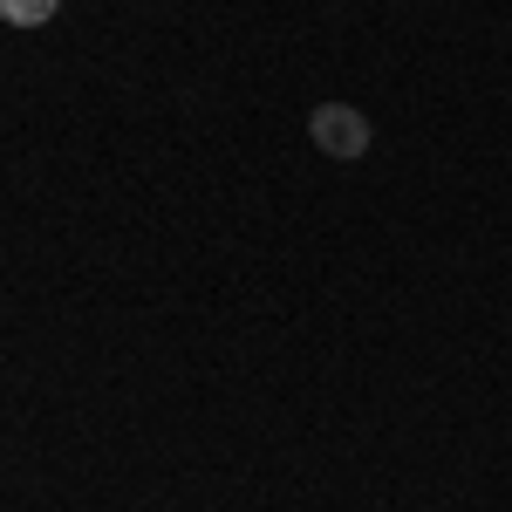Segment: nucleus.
I'll return each instance as SVG.
<instances>
[{
	"label": "nucleus",
	"instance_id": "1",
	"mask_svg": "<svg viewBox=\"0 0 512 512\" xmlns=\"http://www.w3.org/2000/svg\"><path fill=\"white\" fill-rule=\"evenodd\" d=\"M308 137H315L321 158H369V117L355 110V103H315V117H308Z\"/></svg>",
	"mask_w": 512,
	"mask_h": 512
},
{
	"label": "nucleus",
	"instance_id": "2",
	"mask_svg": "<svg viewBox=\"0 0 512 512\" xmlns=\"http://www.w3.org/2000/svg\"><path fill=\"white\" fill-rule=\"evenodd\" d=\"M55 7L62 0H0V21L7 28H41V21H55Z\"/></svg>",
	"mask_w": 512,
	"mask_h": 512
}]
</instances>
